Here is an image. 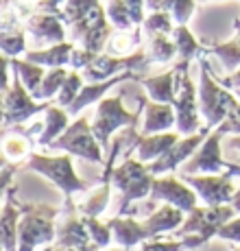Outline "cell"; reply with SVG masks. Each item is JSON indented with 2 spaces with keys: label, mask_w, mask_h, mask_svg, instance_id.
<instances>
[{
  "label": "cell",
  "mask_w": 240,
  "mask_h": 251,
  "mask_svg": "<svg viewBox=\"0 0 240 251\" xmlns=\"http://www.w3.org/2000/svg\"><path fill=\"white\" fill-rule=\"evenodd\" d=\"M177 123L175 105L172 103H157V100H146L144 105V125H142V136H151V133H162L170 129Z\"/></svg>",
  "instance_id": "obj_19"
},
{
  "label": "cell",
  "mask_w": 240,
  "mask_h": 251,
  "mask_svg": "<svg viewBox=\"0 0 240 251\" xmlns=\"http://www.w3.org/2000/svg\"><path fill=\"white\" fill-rule=\"evenodd\" d=\"M216 129H220L223 133H240V100L234 105L232 112L227 114V118H225Z\"/></svg>",
  "instance_id": "obj_40"
},
{
  "label": "cell",
  "mask_w": 240,
  "mask_h": 251,
  "mask_svg": "<svg viewBox=\"0 0 240 251\" xmlns=\"http://www.w3.org/2000/svg\"><path fill=\"white\" fill-rule=\"evenodd\" d=\"M112 183L116 188H120V192H122L118 214L124 216L129 212V203L131 201L144 199L146 195H151L153 183H155V175L148 171V166H144V162L122 160L114 168Z\"/></svg>",
  "instance_id": "obj_3"
},
{
  "label": "cell",
  "mask_w": 240,
  "mask_h": 251,
  "mask_svg": "<svg viewBox=\"0 0 240 251\" xmlns=\"http://www.w3.org/2000/svg\"><path fill=\"white\" fill-rule=\"evenodd\" d=\"M109 227L114 231V240L120 245V247L124 249H131L133 245L138 243H144V240L151 238V234L146 231L144 227V223H138V221H133L131 216H116V219L109 221Z\"/></svg>",
  "instance_id": "obj_20"
},
{
  "label": "cell",
  "mask_w": 240,
  "mask_h": 251,
  "mask_svg": "<svg viewBox=\"0 0 240 251\" xmlns=\"http://www.w3.org/2000/svg\"><path fill=\"white\" fill-rule=\"evenodd\" d=\"M238 35L236 40L232 42H225V44H216L210 48V55H216L220 61H223V66L227 70H236L240 68V26H236Z\"/></svg>",
  "instance_id": "obj_28"
},
{
  "label": "cell",
  "mask_w": 240,
  "mask_h": 251,
  "mask_svg": "<svg viewBox=\"0 0 240 251\" xmlns=\"http://www.w3.org/2000/svg\"><path fill=\"white\" fill-rule=\"evenodd\" d=\"M127 4L129 13H131L133 22L136 24H142L144 22V7H146V0H124Z\"/></svg>",
  "instance_id": "obj_44"
},
{
  "label": "cell",
  "mask_w": 240,
  "mask_h": 251,
  "mask_svg": "<svg viewBox=\"0 0 240 251\" xmlns=\"http://www.w3.org/2000/svg\"><path fill=\"white\" fill-rule=\"evenodd\" d=\"M172 0H146V9L151 11H170Z\"/></svg>",
  "instance_id": "obj_46"
},
{
  "label": "cell",
  "mask_w": 240,
  "mask_h": 251,
  "mask_svg": "<svg viewBox=\"0 0 240 251\" xmlns=\"http://www.w3.org/2000/svg\"><path fill=\"white\" fill-rule=\"evenodd\" d=\"M218 81H220V85H225L227 90H238L240 88V68L234 72V75L225 76V79H218Z\"/></svg>",
  "instance_id": "obj_45"
},
{
  "label": "cell",
  "mask_w": 240,
  "mask_h": 251,
  "mask_svg": "<svg viewBox=\"0 0 240 251\" xmlns=\"http://www.w3.org/2000/svg\"><path fill=\"white\" fill-rule=\"evenodd\" d=\"M4 197H7V201H4L2 210V247L4 251H18V225H20V214L28 210V203H18L13 186L4 190Z\"/></svg>",
  "instance_id": "obj_18"
},
{
  "label": "cell",
  "mask_w": 240,
  "mask_h": 251,
  "mask_svg": "<svg viewBox=\"0 0 240 251\" xmlns=\"http://www.w3.org/2000/svg\"><path fill=\"white\" fill-rule=\"evenodd\" d=\"M28 153V136H9L4 140V155L7 160H20Z\"/></svg>",
  "instance_id": "obj_38"
},
{
  "label": "cell",
  "mask_w": 240,
  "mask_h": 251,
  "mask_svg": "<svg viewBox=\"0 0 240 251\" xmlns=\"http://www.w3.org/2000/svg\"><path fill=\"white\" fill-rule=\"evenodd\" d=\"M96 7H100L98 0H66L64 22L68 24V26H72V24L83 20L85 16H90Z\"/></svg>",
  "instance_id": "obj_29"
},
{
  "label": "cell",
  "mask_w": 240,
  "mask_h": 251,
  "mask_svg": "<svg viewBox=\"0 0 240 251\" xmlns=\"http://www.w3.org/2000/svg\"><path fill=\"white\" fill-rule=\"evenodd\" d=\"M144 31L148 35H155V33H162V35H170L172 33V18H170V11H153L148 18H144L142 22Z\"/></svg>",
  "instance_id": "obj_34"
},
{
  "label": "cell",
  "mask_w": 240,
  "mask_h": 251,
  "mask_svg": "<svg viewBox=\"0 0 240 251\" xmlns=\"http://www.w3.org/2000/svg\"><path fill=\"white\" fill-rule=\"evenodd\" d=\"M9 2H11V0H2V4H4V7H9Z\"/></svg>",
  "instance_id": "obj_50"
},
{
  "label": "cell",
  "mask_w": 240,
  "mask_h": 251,
  "mask_svg": "<svg viewBox=\"0 0 240 251\" xmlns=\"http://www.w3.org/2000/svg\"><path fill=\"white\" fill-rule=\"evenodd\" d=\"M175 55H177L175 42H170L166 35H162V33L151 35V55H148V59L166 64V61H170Z\"/></svg>",
  "instance_id": "obj_31"
},
{
  "label": "cell",
  "mask_w": 240,
  "mask_h": 251,
  "mask_svg": "<svg viewBox=\"0 0 240 251\" xmlns=\"http://www.w3.org/2000/svg\"><path fill=\"white\" fill-rule=\"evenodd\" d=\"M225 133L220 129H216L212 136L205 138V142L199 147V151L181 164V175H220L227 171V162H223L220 157V138Z\"/></svg>",
  "instance_id": "obj_12"
},
{
  "label": "cell",
  "mask_w": 240,
  "mask_h": 251,
  "mask_svg": "<svg viewBox=\"0 0 240 251\" xmlns=\"http://www.w3.org/2000/svg\"><path fill=\"white\" fill-rule=\"evenodd\" d=\"M68 112H64V109L59 107V105H50V107L46 109V120H44V131L40 133V138H37V142L42 144V147H48V144L52 142V140H57L61 136V133L68 129Z\"/></svg>",
  "instance_id": "obj_26"
},
{
  "label": "cell",
  "mask_w": 240,
  "mask_h": 251,
  "mask_svg": "<svg viewBox=\"0 0 240 251\" xmlns=\"http://www.w3.org/2000/svg\"><path fill=\"white\" fill-rule=\"evenodd\" d=\"M234 214H236V207L234 205H205V207L196 205L190 212L188 219L184 221V225L177 229V236L184 238V236L194 234V236H201L208 243L227 221L234 219Z\"/></svg>",
  "instance_id": "obj_8"
},
{
  "label": "cell",
  "mask_w": 240,
  "mask_h": 251,
  "mask_svg": "<svg viewBox=\"0 0 240 251\" xmlns=\"http://www.w3.org/2000/svg\"><path fill=\"white\" fill-rule=\"evenodd\" d=\"M83 223H85V227H88L90 236H92V243L98 249L107 247V245L112 243L114 231H112V227H109V223H100L96 216H85V214H83Z\"/></svg>",
  "instance_id": "obj_33"
},
{
  "label": "cell",
  "mask_w": 240,
  "mask_h": 251,
  "mask_svg": "<svg viewBox=\"0 0 240 251\" xmlns=\"http://www.w3.org/2000/svg\"><path fill=\"white\" fill-rule=\"evenodd\" d=\"M26 168L48 177L52 183H57V186L61 188V192H64L66 199H70L72 192H83L85 188H88V183L81 181L79 177H76L74 168H72V155L70 153L59 155V157H46V155H37V153H33V155L26 160Z\"/></svg>",
  "instance_id": "obj_6"
},
{
  "label": "cell",
  "mask_w": 240,
  "mask_h": 251,
  "mask_svg": "<svg viewBox=\"0 0 240 251\" xmlns=\"http://www.w3.org/2000/svg\"><path fill=\"white\" fill-rule=\"evenodd\" d=\"M50 149H59V151H66L70 155H79V157H85L90 162H96V164H103V153H100V142L96 140L92 127H90L88 118L81 116L76 123H72L64 133H61L57 140H52L48 144Z\"/></svg>",
  "instance_id": "obj_7"
},
{
  "label": "cell",
  "mask_w": 240,
  "mask_h": 251,
  "mask_svg": "<svg viewBox=\"0 0 240 251\" xmlns=\"http://www.w3.org/2000/svg\"><path fill=\"white\" fill-rule=\"evenodd\" d=\"M177 133H155V136H142L138 142V160L140 162H155L157 157H162L172 144L177 142Z\"/></svg>",
  "instance_id": "obj_23"
},
{
  "label": "cell",
  "mask_w": 240,
  "mask_h": 251,
  "mask_svg": "<svg viewBox=\"0 0 240 251\" xmlns=\"http://www.w3.org/2000/svg\"><path fill=\"white\" fill-rule=\"evenodd\" d=\"M146 96L138 99V112H127L122 107V100L120 96H109V99H100L98 109H96V118L92 123V131L96 140L100 142V147L107 149L112 144L114 131H118L120 127H129V125H138L142 116V109L146 105Z\"/></svg>",
  "instance_id": "obj_2"
},
{
  "label": "cell",
  "mask_w": 240,
  "mask_h": 251,
  "mask_svg": "<svg viewBox=\"0 0 240 251\" xmlns=\"http://www.w3.org/2000/svg\"><path fill=\"white\" fill-rule=\"evenodd\" d=\"M229 203L236 207V212H240V188H238L236 192H234V197H232V201H229Z\"/></svg>",
  "instance_id": "obj_47"
},
{
  "label": "cell",
  "mask_w": 240,
  "mask_h": 251,
  "mask_svg": "<svg viewBox=\"0 0 240 251\" xmlns=\"http://www.w3.org/2000/svg\"><path fill=\"white\" fill-rule=\"evenodd\" d=\"M94 57H96V52H92V50H85V48H74V50H72V57H70V66L74 70H83L85 66L92 64Z\"/></svg>",
  "instance_id": "obj_42"
},
{
  "label": "cell",
  "mask_w": 240,
  "mask_h": 251,
  "mask_svg": "<svg viewBox=\"0 0 240 251\" xmlns=\"http://www.w3.org/2000/svg\"><path fill=\"white\" fill-rule=\"evenodd\" d=\"M148 64H151V59L144 55V50H138V52L127 55V57L96 55L92 64L83 68V79H88L90 83H96V81L112 79V76L118 75V72H127V70L140 72V70L146 68Z\"/></svg>",
  "instance_id": "obj_11"
},
{
  "label": "cell",
  "mask_w": 240,
  "mask_h": 251,
  "mask_svg": "<svg viewBox=\"0 0 240 251\" xmlns=\"http://www.w3.org/2000/svg\"><path fill=\"white\" fill-rule=\"evenodd\" d=\"M50 251H81V249H61V247H57V245H55Z\"/></svg>",
  "instance_id": "obj_49"
},
{
  "label": "cell",
  "mask_w": 240,
  "mask_h": 251,
  "mask_svg": "<svg viewBox=\"0 0 240 251\" xmlns=\"http://www.w3.org/2000/svg\"><path fill=\"white\" fill-rule=\"evenodd\" d=\"M64 20L52 13H42L35 11L33 16L26 18V31L33 35L35 44L40 46H55L66 42V28Z\"/></svg>",
  "instance_id": "obj_16"
},
{
  "label": "cell",
  "mask_w": 240,
  "mask_h": 251,
  "mask_svg": "<svg viewBox=\"0 0 240 251\" xmlns=\"http://www.w3.org/2000/svg\"><path fill=\"white\" fill-rule=\"evenodd\" d=\"M201 66V85H199V109L203 114L208 127H218L227 114L232 112V107L238 103V96H234L225 85H220V81L214 76V72L210 70V64L203 55L199 59Z\"/></svg>",
  "instance_id": "obj_1"
},
{
  "label": "cell",
  "mask_w": 240,
  "mask_h": 251,
  "mask_svg": "<svg viewBox=\"0 0 240 251\" xmlns=\"http://www.w3.org/2000/svg\"><path fill=\"white\" fill-rule=\"evenodd\" d=\"M64 223L57 225V247L61 249H81V251H94L98 249L90 236L88 227L83 223V216L76 219L74 216V203L70 199H66V207H64Z\"/></svg>",
  "instance_id": "obj_14"
},
{
  "label": "cell",
  "mask_w": 240,
  "mask_h": 251,
  "mask_svg": "<svg viewBox=\"0 0 240 251\" xmlns=\"http://www.w3.org/2000/svg\"><path fill=\"white\" fill-rule=\"evenodd\" d=\"M210 136V127H203L201 131L192 133V136L184 138V140H177L170 149L164 153L162 157H157L153 164H148V171L153 175H162V173H170L172 168H177L179 164H184L186 160H190L192 153L205 142V138Z\"/></svg>",
  "instance_id": "obj_15"
},
{
  "label": "cell",
  "mask_w": 240,
  "mask_h": 251,
  "mask_svg": "<svg viewBox=\"0 0 240 251\" xmlns=\"http://www.w3.org/2000/svg\"><path fill=\"white\" fill-rule=\"evenodd\" d=\"M234 251H240V247H234Z\"/></svg>",
  "instance_id": "obj_54"
},
{
  "label": "cell",
  "mask_w": 240,
  "mask_h": 251,
  "mask_svg": "<svg viewBox=\"0 0 240 251\" xmlns=\"http://www.w3.org/2000/svg\"><path fill=\"white\" fill-rule=\"evenodd\" d=\"M81 90H83V75H79L76 70L68 72V79H66L64 85H61L59 94H57V105H59V107H68V105H72V100L79 96Z\"/></svg>",
  "instance_id": "obj_32"
},
{
  "label": "cell",
  "mask_w": 240,
  "mask_h": 251,
  "mask_svg": "<svg viewBox=\"0 0 240 251\" xmlns=\"http://www.w3.org/2000/svg\"><path fill=\"white\" fill-rule=\"evenodd\" d=\"M9 64H11V70L18 79L22 81V85L31 92V96L37 100V94H40V88H42V81H44L46 72H44V66H37L33 61H20V59H13L9 57Z\"/></svg>",
  "instance_id": "obj_25"
},
{
  "label": "cell",
  "mask_w": 240,
  "mask_h": 251,
  "mask_svg": "<svg viewBox=\"0 0 240 251\" xmlns=\"http://www.w3.org/2000/svg\"><path fill=\"white\" fill-rule=\"evenodd\" d=\"M140 85L148 92L151 100H157V103H175V96H177L175 68L157 76H144V79H140Z\"/></svg>",
  "instance_id": "obj_22"
},
{
  "label": "cell",
  "mask_w": 240,
  "mask_h": 251,
  "mask_svg": "<svg viewBox=\"0 0 240 251\" xmlns=\"http://www.w3.org/2000/svg\"><path fill=\"white\" fill-rule=\"evenodd\" d=\"M184 210L175 205H164L157 212H153L146 221H144V227L151 234V238H155L157 234H164V231L175 229L179 223H184Z\"/></svg>",
  "instance_id": "obj_24"
},
{
  "label": "cell",
  "mask_w": 240,
  "mask_h": 251,
  "mask_svg": "<svg viewBox=\"0 0 240 251\" xmlns=\"http://www.w3.org/2000/svg\"><path fill=\"white\" fill-rule=\"evenodd\" d=\"M72 50H74L72 42H61V44L48 46L44 50H26L24 57H26V61H33V64L44 66V68H61V66L70 64Z\"/></svg>",
  "instance_id": "obj_21"
},
{
  "label": "cell",
  "mask_w": 240,
  "mask_h": 251,
  "mask_svg": "<svg viewBox=\"0 0 240 251\" xmlns=\"http://www.w3.org/2000/svg\"><path fill=\"white\" fill-rule=\"evenodd\" d=\"M190 61L181 59L175 66V114H177V131L184 136H192L199 129V105H196L194 83L188 76Z\"/></svg>",
  "instance_id": "obj_5"
},
{
  "label": "cell",
  "mask_w": 240,
  "mask_h": 251,
  "mask_svg": "<svg viewBox=\"0 0 240 251\" xmlns=\"http://www.w3.org/2000/svg\"><path fill=\"white\" fill-rule=\"evenodd\" d=\"M66 79H68V72H66L64 66H61V68H50L46 72L44 81H42L37 100H48V99H52L55 94H59V90H61V85L66 83Z\"/></svg>",
  "instance_id": "obj_30"
},
{
  "label": "cell",
  "mask_w": 240,
  "mask_h": 251,
  "mask_svg": "<svg viewBox=\"0 0 240 251\" xmlns=\"http://www.w3.org/2000/svg\"><path fill=\"white\" fill-rule=\"evenodd\" d=\"M107 18L116 28H124V31L136 24L131 18V13H129L127 4H124V0H109L107 2Z\"/></svg>",
  "instance_id": "obj_35"
},
{
  "label": "cell",
  "mask_w": 240,
  "mask_h": 251,
  "mask_svg": "<svg viewBox=\"0 0 240 251\" xmlns=\"http://www.w3.org/2000/svg\"><path fill=\"white\" fill-rule=\"evenodd\" d=\"M216 236H218V238H223V240H234V243H240V219L227 221L223 227L216 231Z\"/></svg>",
  "instance_id": "obj_43"
},
{
  "label": "cell",
  "mask_w": 240,
  "mask_h": 251,
  "mask_svg": "<svg viewBox=\"0 0 240 251\" xmlns=\"http://www.w3.org/2000/svg\"><path fill=\"white\" fill-rule=\"evenodd\" d=\"M59 214V210L48 205H31L24 212L18 225V251H33L40 245H46L55 240L57 227L52 225V219Z\"/></svg>",
  "instance_id": "obj_4"
},
{
  "label": "cell",
  "mask_w": 240,
  "mask_h": 251,
  "mask_svg": "<svg viewBox=\"0 0 240 251\" xmlns=\"http://www.w3.org/2000/svg\"><path fill=\"white\" fill-rule=\"evenodd\" d=\"M192 13H194V0H172L170 16L177 24H188Z\"/></svg>",
  "instance_id": "obj_39"
},
{
  "label": "cell",
  "mask_w": 240,
  "mask_h": 251,
  "mask_svg": "<svg viewBox=\"0 0 240 251\" xmlns=\"http://www.w3.org/2000/svg\"><path fill=\"white\" fill-rule=\"evenodd\" d=\"M153 201H168L170 205L179 207L184 212H190L196 207V195L190 188L184 186V179H175V177H162L155 179L151 190Z\"/></svg>",
  "instance_id": "obj_17"
},
{
  "label": "cell",
  "mask_w": 240,
  "mask_h": 251,
  "mask_svg": "<svg viewBox=\"0 0 240 251\" xmlns=\"http://www.w3.org/2000/svg\"><path fill=\"white\" fill-rule=\"evenodd\" d=\"M236 96H238V100H240V88L236 90Z\"/></svg>",
  "instance_id": "obj_51"
},
{
  "label": "cell",
  "mask_w": 240,
  "mask_h": 251,
  "mask_svg": "<svg viewBox=\"0 0 240 251\" xmlns=\"http://www.w3.org/2000/svg\"><path fill=\"white\" fill-rule=\"evenodd\" d=\"M2 52H4V57H18L20 52H26L24 31H20V28L2 31Z\"/></svg>",
  "instance_id": "obj_37"
},
{
  "label": "cell",
  "mask_w": 240,
  "mask_h": 251,
  "mask_svg": "<svg viewBox=\"0 0 240 251\" xmlns=\"http://www.w3.org/2000/svg\"><path fill=\"white\" fill-rule=\"evenodd\" d=\"M107 11L103 7H96L90 16H85L81 22L70 26V37L72 42H81L85 50H92L100 55L105 48V42L112 35V26L107 24Z\"/></svg>",
  "instance_id": "obj_10"
},
{
  "label": "cell",
  "mask_w": 240,
  "mask_h": 251,
  "mask_svg": "<svg viewBox=\"0 0 240 251\" xmlns=\"http://www.w3.org/2000/svg\"><path fill=\"white\" fill-rule=\"evenodd\" d=\"M227 147H229V149H238V151H240V136L229 138V140H227Z\"/></svg>",
  "instance_id": "obj_48"
},
{
  "label": "cell",
  "mask_w": 240,
  "mask_h": 251,
  "mask_svg": "<svg viewBox=\"0 0 240 251\" xmlns=\"http://www.w3.org/2000/svg\"><path fill=\"white\" fill-rule=\"evenodd\" d=\"M48 107H50V103H46V100L44 103H35V99L22 85V81L18 76H13V83L4 92L2 125H4V129H9L11 125H20L24 120H28L37 112H46Z\"/></svg>",
  "instance_id": "obj_9"
},
{
  "label": "cell",
  "mask_w": 240,
  "mask_h": 251,
  "mask_svg": "<svg viewBox=\"0 0 240 251\" xmlns=\"http://www.w3.org/2000/svg\"><path fill=\"white\" fill-rule=\"evenodd\" d=\"M232 177L227 171L220 175H181L179 179H184L186 183H190L196 190V195L205 201V205H223L229 203L234 197V186H232Z\"/></svg>",
  "instance_id": "obj_13"
},
{
  "label": "cell",
  "mask_w": 240,
  "mask_h": 251,
  "mask_svg": "<svg viewBox=\"0 0 240 251\" xmlns=\"http://www.w3.org/2000/svg\"><path fill=\"white\" fill-rule=\"evenodd\" d=\"M94 251H98V249H94ZM116 251H122V249H116ZM124 251H127V249H124Z\"/></svg>",
  "instance_id": "obj_53"
},
{
  "label": "cell",
  "mask_w": 240,
  "mask_h": 251,
  "mask_svg": "<svg viewBox=\"0 0 240 251\" xmlns=\"http://www.w3.org/2000/svg\"><path fill=\"white\" fill-rule=\"evenodd\" d=\"M172 42H175L177 46V55H179V59H186L190 61L192 57H201L205 55L208 50H203L201 44L196 42V37L190 33V28L186 26V24H177L175 28H172Z\"/></svg>",
  "instance_id": "obj_27"
},
{
  "label": "cell",
  "mask_w": 240,
  "mask_h": 251,
  "mask_svg": "<svg viewBox=\"0 0 240 251\" xmlns=\"http://www.w3.org/2000/svg\"><path fill=\"white\" fill-rule=\"evenodd\" d=\"M186 249V243L181 238V243H164V240H144L142 247L138 251H181Z\"/></svg>",
  "instance_id": "obj_41"
},
{
  "label": "cell",
  "mask_w": 240,
  "mask_h": 251,
  "mask_svg": "<svg viewBox=\"0 0 240 251\" xmlns=\"http://www.w3.org/2000/svg\"><path fill=\"white\" fill-rule=\"evenodd\" d=\"M107 201H109V183H103L96 192L90 195V199L85 203L79 205V210L83 212L85 216H98L100 212L107 207Z\"/></svg>",
  "instance_id": "obj_36"
},
{
  "label": "cell",
  "mask_w": 240,
  "mask_h": 251,
  "mask_svg": "<svg viewBox=\"0 0 240 251\" xmlns=\"http://www.w3.org/2000/svg\"><path fill=\"white\" fill-rule=\"evenodd\" d=\"M234 26H240V18H238V20H236V24H234Z\"/></svg>",
  "instance_id": "obj_52"
}]
</instances>
